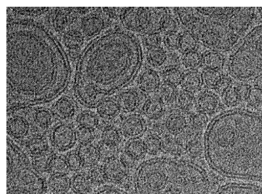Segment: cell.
<instances>
[{"mask_svg":"<svg viewBox=\"0 0 262 194\" xmlns=\"http://www.w3.org/2000/svg\"><path fill=\"white\" fill-rule=\"evenodd\" d=\"M82 54L89 63L79 61L74 89L79 101L93 107L107 95L118 92L132 81L143 62L139 39L130 32L117 29L98 36Z\"/></svg>","mask_w":262,"mask_h":194,"instance_id":"cell-1","label":"cell"},{"mask_svg":"<svg viewBox=\"0 0 262 194\" xmlns=\"http://www.w3.org/2000/svg\"><path fill=\"white\" fill-rule=\"evenodd\" d=\"M205 153L220 175L262 182V115L246 110L222 113L206 131Z\"/></svg>","mask_w":262,"mask_h":194,"instance_id":"cell-2","label":"cell"},{"mask_svg":"<svg viewBox=\"0 0 262 194\" xmlns=\"http://www.w3.org/2000/svg\"><path fill=\"white\" fill-rule=\"evenodd\" d=\"M137 194H209L208 174L196 164L180 159H150L139 166L134 177Z\"/></svg>","mask_w":262,"mask_h":194,"instance_id":"cell-3","label":"cell"},{"mask_svg":"<svg viewBox=\"0 0 262 194\" xmlns=\"http://www.w3.org/2000/svg\"><path fill=\"white\" fill-rule=\"evenodd\" d=\"M255 17L254 8H215L209 16L196 17L191 27L205 46L228 52L237 45Z\"/></svg>","mask_w":262,"mask_h":194,"instance_id":"cell-4","label":"cell"},{"mask_svg":"<svg viewBox=\"0 0 262 194\" xmlns=\"http://www.w3.org/2000/svg\"><path fill=\"white\" fill-rule=\"evenodd\" d=\"M46 183L17 144L7 147V194H45Z\"/></svg>","mask_w":262,"mask_h":194,"instance_id":"cell-5","label":"cell"},{"mask_svg":"<svg viewBox=\"0 0 262 194\" xmlns=\"http://www.w3.org/2000/svg\"><path fill=\"white\" fill-rule=\"evenodd\" d=\"M230 76L239 81L255 79L262 74V24L246 35L229 59Z\"/></svg>","mask_w":262,"mask_h":194,"instance_id":"cell-6","label":"cell"},{"mask_svg":"<svg viewBox=\"0 0 262 194\" xmlns=\"http://www.w3.org/2000/svg\"><path fill=\"white\" fill-rule=\"evenodd\" d=\"M120 19L129 32L141 33L150 27L152 14L149 8H126L120 13Z\"/></svg>","mask_w":262,"mask_h":194,"instance_id":"cell-7","label":"cell"},{"mask_svg":"<svg viewBox=\"0 0 262 194\" xmlns=\"http://www.w3.org/2000/svg\"><path fill=\"white\" fill-rule=\"evenodd\" d=\"M50 141L58 152H67L73 148L77 141L76 131L69 124H58L52 129Z\"/></svg>","mask_w":262,"mask_h":194,"instance_id":"cell-8","label":"cell"},{"mask_svg":"<svg viewBox=\"0 0 262 194\" xmlns=\"http://www.w3.org/2000/svg\"><path fill=\"white\" fill-rule=\"evenodd\" d=\"M102 168L105 180L113 183L124 180L128 172L127 163L123 159L114 156L106 159Z\"/></svg>","mask_w":262,"mask_h":194,"instance_id":"cell-9","label":"cell"},{"mask_svg":"<svg viewBox=\"0 0 262 194\" xmlns=\"http://www.w3.org/2000/svg\"><path fill=\"white\" fill-rule=\"evenodd\" d=\"M78 12L73 8H57L52 15V25L55 31L64 34L77 19Z\"/></svg>","mask_w":262,"mask_h":194,"instance_id":"cell-10","label":"cell"},{"mask_svg":"<svg viewBox=\"0 0 262 194\" xmlns=\"http://www.w3.org/2000/svg\"><path fill=\"white\" fill-rule=\"evenodd\" d=\"M146 129L147 123L144 119L137 114H133L124 119L120 131L124 136L133 140L142 136Z\"/></svg>","mask_w":262,"mask_h":194,"instance_id":"cell-11","label":"cell"},{"mask_svg":"<svg viewBox=\"0 0 262 194\" xmlns=\"http://www.w3.org/2000/svg\"><path fill=\"white\" fill-rule=\"evenodd\" d=\"M161 85L160 75L152 68L145 69L138 79V88L145 94H152L158 91Z\"/></svg>","mask_w":262,"mask_h":194,"instance_id":"cell-12","label":"cell"},{"mask_svg":"<svg viewBox=\"0 0 262 194\" xmlns=\"http://www.w3.org/2000/svg\"><path fill=\"white\" fill-rule=\"evenodd\" d=\"M105 27L103 17L97 13L90 14L84 16L80 22V31L84 37H98Z\"/></svg>","mask_w":262,"mask_h":194,"instance_id":"cell-13","label":"cell"},{"mask_svg":"<svg viewBox=\"0 0 262 194\" xmlns=\"http://www.w3.org/2000/svg\"><path fill=\"white\" fill-rule=\"evenodd\" d=\"M78 106L76 102L71 97L63 96L58 99L53 106L55 115L60 120H71L76 114Z\"/></svg>","mask_w":262,"mask_h":194,"instance_id":"cell-14","label":"cell"},{"mask_svg":"<svg viewBox=\"0 0 262 194\" xmlns=\"http://www.w3.org/2000/svg\"><path fill=\"white\" fill-rule=\"evenodd\" d=\"M30 131V126L26 118L14 116L7 120V133L12 138L20 140L26 137Z\"/></svg>","mask_w":262,"mask_h":194,"instance_id":"cell-15","label":"cell"},{"mask_svg":"<svg viewBox=\"0 0 262 194\" xmlns=\"http://www.w3.org/2000/svg\"><path fill=\"white\" fill-rule=\"evenodd\" d=\"M116 101L121 111L131 113L137 110L140 106V98L137 91L133 89H126L118 94Z\"/></svg>","mask_w":262,"mask_h":194,"instance_id":"cell-16","label":"cell"},{"mask_svg":"<svg viewBox=\"0 0 262 194\" xmlns=\"http://www.w3.org/2000/svg\"><path fill=\"white\" fill-rule=\"evenodd\" d=\"M215 194H262V186L252 183H230L221 186Z\"/></svg>","mask_w":262,"mask_h":194,"instance_id":"cell-17","label":"cell"},{"mask_svg":"<svg viewBox=\"0 0 262 194\" xmlns=\"http://www.w3.org/2000/svg\"><path fill=\"white\" fill-rule=\"evenodd\" d=\"M195 104L200 112L207 114L217 111L221 106V101L215 93L204 91L196 98Z\"/></svg>","mask_w":262,"mask_h":194,"instance_id":"cell-18","label":"cell"},{"mask_svg":"<svg viewBox=\"0 0 262 194\" xmlns=\"http://www.w3.org/2000/svg\"><path fill=\"white\" fill-rule=\"evenodd\" d=\"M77 153L83 163V167L92 168L97 166L101 156L98 147L93 144L80 145Z\"/></svg>","mask_w":262,"mask_h":194,"instance_id":"cell-19","label":"cell"},{"mask_svg":"<svg viewBox=\"0 0 262 194\" xmlns=\"http://www.w3.org/2000/svg\"><path fill=\"white\" fill-rule=\"evenodd\" d=\"M180 86L185 92L193 94L199 92L203 86L201 74L196 70L183 72Z\"/></svg>","mask_w":262,"mask_h":194,"instance_id":"cell-20","label":"cell"},{"mask_svg":"<svg viewBox=\"0 0 262 194\" xmlns=\"http://www.w3.org/2000/svg\"><path fill=\"white\" fill-rule=\"evenodd\" d=\"M188 126V119L185 114L179 112H173L169 114L165 121V127L172 135L182 134Z\"/></svg>","mask_w":262,"mask_h":194,"instance_id":"cell-21","label":"cell"},{"mask_svg":"<svg viewBox=\"0 0 262 194\" xmlns=\"http://www.w3.org/2000/svg\"><path fill=\"white\" fill-rule=\"evenodd\" d=\"M203 86L210 89H215L221 91L230 84V83L226 82L225 79L223 74L218 70H211V69H205L201 74Z\"/></svg>","mask_w":262,"mask_h":194,"instance_id":"cell-22","label":"cell"},{"mask_svg":"<svg viewBox=\"0 0 262 194\" xmlns=\"http://www.w3.org/2000/svg\"><path fill=\"white\" fill-rule=\"evenodd\" d=\"M27 152L33 157L43 155L49 152V142L46 137L36 134L28 139L25 143Z\"/></svg>","mask_w":262,"mask_h":194,"instance_id":"cell-23","label":"cell"},{"mask_svg":"<svg viewBox=\"0 0 262 194\" xmlns=\"http://www.w3.org/2000/svg\"><path fill=\"white\" fill-rule=\"evenodd\" d=\"M96 107L98 115L104 120H113L121 112L117 102L110 98L104 99Z\"/></svg>","mask_w":262,"mask_h":194,"instance_id":"cell-24","label":"cell"},{"mask_svg":"<svg viewBox=\"0 0 262 194\" xmlns=\"http://www.w3.org/2000/svg\"><path fill=\"white\" fill-rule=\"evenodd\" d=\"M164 106L159 98H150L143 103L142 112L150 120H158L163 115Z\"/></svg>","mask_w":262,"mask_h":194,"instance_id":"cell-25","label":"cell"},{"mask_svg":"<svg viewBox=\"0 0 262 194\" xmlns=\"http://www.w3.org/2000/svg\"><path fill=\"white\" fill-rule=\"evenodd\" d=\"M224 65V58L219 52L209 50L201 55V66L205 69L220 71Z\"/></svg>","mask_w":262,"mask_h":194,"instance_id":"cell-26","label":"cell"},{"mask_svg":"<svg viewBox=\"0 0 262 194\" xmlns=\"http://www.w3.org/2000/svg\"><path fill=\"white\" fill-rule=\"evenodd\" d=\"M48 186L54 194H68L72 188V180L67 175L51 176Z\"/></svg>","mask_w":262,"mask_h":194,"instance_id":"cell-27","label":"cell"},{"mask_svg":"<svg viewBox=\"0 0 262 194\" xmlns=\"http://www.w3.org/2000/svg\"><path fill=\"white\" fill-rule=\"evenodd\" d=\"M84 38L80 30L72 28L63 34V42L68 49L77 51L83 45Z\"/></svg>","mask_w":262,"mask_h":194,"instance_id":"cell-28","label":"cell"},{"mask_svg":"<svg viewBox=\"0 0 262 194\" xmlns=\"http://www.w3.org/2000/svg\"><path fill=\"white\" fill-rule=\"evenodd\" d=\"M93 185L88 173H78L72 179L73 190L80 193H88L92 190Z\"/></svg>","mask_w":262,"mask_h":194,"instance_id":"cell-29","label":"cell"},{"mask_svg":"<svg viewBox=\"0 0 262 194\" xmlns=\"http://www.w3.org/2000/svg\"><path fill=\"white\" fill-rule=\"evenodd\" d=\"M69 171L67 159L53 154L50 161L48 173L51 176H63L67 175Z\"/></svg>","mask_w":262,"mask_h":194,"instance_id":"cell-30","label":"cell"},{"mask_svg":"<svg viewBox=\"0 0 262 194\" xmlns=\"http://www.w3.org/2000/svg\"><path fill=\"white\" fill-rule=\"evenodd\" d=\"M122 132L113 126L105 127L101 134L102 143L111 148H115L122 140Z\"/></svg>","mask_w":262,"mask_h":194,"instance_id":"cell-31","label":"cell"},{"mask_svg":"<svg viewBox=\"0 0 262 194\" xmlns=\"http://www.w3.org/2000/svg\"><path fill=\"white\" fill-rule=\"evenodd\" d=\"M167 54L161 46L148 48L147 59L150 65L154 68L163 66L167 61Z\"/></svg>","mask_w":262,"mask_h":194,"instance_id":"cell-32","label":"cell"},{"mask_svg":"<svg viewBox=\"0 0 262 194\" xmlns=\"http://www.w3.org/2000/svg\"><path fill=\"white\" fill-rule=\"evenodd\" d=\"M221 95L224 103L228 107L237 106L243 101L236 86L231 84L221 91Z\"/></svg>","mask_w":262,"mask_h":194,"instance_id":"cell-33","label":"cell"},{"mask_svg":"<svg viewBox=\"0 0 262 194\" xmlns=\"http://www.w3.org/2000/svg\"><path fill=\"white\" fill-rule=\"evenodd\" d=\"M125 151L126 154L134 160H138V159L142 158L147 152L144 142L140 141L138 139L130 140L126 144Z\"/></svg>","mask_w":262,"mask_h":194,"instance_id":"cell-34","label":"cell"},{"mask_svg":"<svg viewBox=\"0 0 262 194\" xmlns=\"http://www.w3.org/2000/svg\"><path fill=\"white\" fill-rule=\"evenodd\" d=\"M98 116L97 114L92 111H83L78 114L76 117V122L79 127L95 130L98 128L99 124Z\"/></svg>","mask_w":262,"mask_h":194,"instance_id":"cell-35","label":"cell"},{"mask_svg":"<svg viewBox=\"0 0 262 194\" xmlns=\"http://www.w3.org/2000/svg\"><path fill=\"white\" fill-rule=\"evenodd\" d=\"M34 122L42 130H47L53 123V115L48 109L40 108L34 113Z\"/></svg>","mask_w":262,"mask_h":194,"instance_id":"cell-36","label":"cell"},{"mask_svg":"<svg viewBox=\"0 0 262 194\" xmlns=\"http://www.w3.org/2000/svg\"><path fill=\"white\" fill-rule=\"evenodd\" d=\"M199 39L192 32H184L180 35L179 51L183 53L195 51Z\"/></svg>","mask_w":262,"mask_h":194,"instance_id":"cell-37","label":"cell"},{"mask_svg":"<svg viewBox=\"0 0 262 194\" xmlns=\"http://www.w3.org/2000/svg\"><path fill=\"white\" fill-rule=\"evenodd\" d=\"M183 76V72L178 67L174 66L166 68L161 72V77L164 83L176 87L180 85Z\"/></svg>","mask_w":262,"mask_h":194,"instance_id":"cell-38","label":"cell"},{"mask_svg":"<svg viewBox=\"0 0 262 194\" xmlns=\"http://www.w3.org/2000/svg\"><path fill=\"white\" fill-rule=\"evenodd\" d=\"M181 62L188 70H196L201 66V55L195 51L183 53Z\"/></svg>","mask_w":262,"mask_h":194,"instance_id":"cell-39","label":"cell"},{"mask_svg":"<svg viewBox=\"0 0 262 194\" xmlns=\"http://www.w3.org/2000/svg\"><path fill=\"white\" fill-rule=\"evenodd\" d=\"M158 92L159 98L164 105H170L176 103V98L178 95L176 87L164 83L161 84Z\"/></svg>","mask_w":262,"mask_h":194,"instance_id":"cell-40","label":"cell"},{"mask_svg":"<svg viewBox=\"0 0 262 194\" xmlns=\"http://www.w3.org/2000/svg\"><path fill=\"white\" fill-rule=\"evenodd\" d=\"M179 29V23L176 19L168 14H164L160 20V29L167 35L176 34Z\"/></svg>","mask_w":262,"mask_h":194,"instance_id":"cell-41","label":"cell"},{"mask_svg":"<svg viewBox=\"0 0 262 194\" xmlns=\"http://www.w3.org/2000/svg\"><path fill=\"white\" fill-rule=\"evenodd\" d=\"M53 155L52 152H48L43 155L33 157L32 163L37 172L39 174L48 173L50 160Z\"/></svg>","mask_w":262,"mask_h":194,"instance_id":"cell-42","label":"cell"},{"mask_svg":"<svg viewBox=\"0 0 262 194\" xmlns=\"http://www.w3.org/2000/svg\"><path fill=\"white\" fill-rule=\"evenodd\" d=\"M176 104L181 110L190 111L195 104L194 94L185 91L181 92L176 98Z\"/></svg>","mask_w":262,"mask_h":194,"instance_id":"cell-43","label":"cell"},{"mask_svg":"<svg viewBox=\"0 0 262 194\" xmlns=\"http://www.w3.org/2000/svg\"><path fill=\"white\" fill-rule=\"evenodd\" d=\"M77 140L80 145L92 144L95 138V130L78 126L76 130Z\"/></svg>","mask_w":262,"mask_h":194,"instance_id":"cell-44","label":"cell"},{"mask_svg":"<svg viewBox=\"0 0 262 194\" xmlns=\"http://www.w3.org/2000/svg\"><path fill=\"white\" fill-rule=\"evenodd\" d=\"M245 102L250 108L258 109L262 107V89L255 87L251 88Z\"/></svg>","mask_w":262,"mask_h":194,"instance_id":"cell-45","label":"cell"},{"mask_svg":"<svg viewBox=\"0 0 262 194\" xmlns=\"http://www.w3.org/2000/svg\"><path fill=\"white\" fill-rule=\"evenodd\" d=\"M176 11L179 20L185 27H191L193 23L196 16L193 10L191 8H177Z\"/></svg>","mask_w":262,"mask_h":194,"instance_id":"cell-46","label":"cell"},{"mask_svg":"<svg viewBox=\"0 0 262 194\" xmlns=\"http://www.w3.org/2000/svg\"><path fill=\"white\" fill-rule=\"evenodd\" d=\"M67 161L70 171L78 172L81 170L83 163L77 152H71L68 154Z\"/></svg>","mask_w":262,"mask_h":194,"instance_id":"cell-47","label":"cell"},{"mask_svg":"<svg viewBox=\"0 0 262 194\" xmlns=\"http://www.w3.org/2000/svg\"><path fill=\"white\" fill-rule=\"evenodd\" d=\"M145 146L147 151L151 153H156L160 150L161 148V142L157 136L150 134L146 137L144 141Z\"/></svg>","mask_w":262,"mask_h":194,"instance_id":"cell-48","label":"cell"},{"mask_svg":"<svg viewBox=\"0 0 262 194\" xmlns=\"http://www.w3.org/2000/svg\"><path fill=\"white\" fill-rule=\"evenodd\" d=\"M145 46L148 48L160 46L162 38L158 33H148L144 37Z\"/></svg>","mask_w":262,"mask_h":194,"instance_id":"cell-49","label":"cell"},{"mask_svg":"<svg viewBox=\"0 0 262 194\" xmlns=\"http://www.w3.org/2000/svg\"><path fill=\"white\" fill-rule=\"evenodd\" d=\"M91 180H92L93 185H98L105 180L102 168L97 166L90 168V171L88 173Z\"/></svg>","mask_w":262,"mask_h":194,"instance_id":"cell-50","label":"cell"},{"mask_svg":"<svg viewBox=\"0 0 262 194\" xmlns=\"http://www.w3.org/2000/svg\"><path fill=\"white\" fill-rule=\"evenodd\" d=\"M180 36L177 34L167 35L164 38V44L169 51H175L179 48Z\"/></svg>","mask_w":262,"mask_h":194,"instance_id":"cell-51","label":"cell"},{"mask_svg":"<svg viewBox=\"0 0 262 194\" xmlns=\"http://www.w3.org/2000/svg\"><path fill=\"white\" fill-rule=\"evenodd\" d=\"M13 11H16L17 13L29 15V16H36V15L41 14L43 12L47 11V8H13Z\"/></svg>","mask_w":262,"mask_h":194,"instance_id":"cell-52","label":"cell"},{"mask_svg":"<svg viewBox=\"0 0 262 194\" xmlns=\"http://www.w3.org/2000/svg\"><path fill=\"white\" fill-rule=\"evenodd\" d=\"M208 120L206 114L199 112L193 114L191 117V122L193 126L196 128H202Z\"/></svg>","mask_w":262,"mask_h":194,"instance_id":"cell-53","label":"cell"},{"mask_svg":"<svg viewBox=\"0 0 262 194\" xmlns=\"http://www.w3.org/2000/svg\"><path fill=\"white\" fill-rule=\"evenodd\" d=\"M93 194H127L119 189L113 187H103L98 189Z\"/></svg>","mask_w":262,"mask_h":194,"instance_id":"cell-54","label":"cell"},{"mask_svg":"<svg viewBox=\"0 0 262 194\" xmlns=\"http://www.w3.org/2000/svg\"><path fill=\"white\" fill-rule=\"evenodd\" d=\"M236 88H237L238 91L240 94L242 100H243V101H245L251 87L248 85V84H239L238 86H236Z\"/></svg>","mask_w":262,"mask_h":194,"instance_id":"cell-55","label":"cell"},{"mask_svg":"<svg viewBox=\"0 0 262 194\" xmlns=\"http://www.w3.org/2000/svg\"><path fill=\"white\" fill-rule=\"evenodd\" d=\"M255 87L262 89V74L254 79Z\"/></svg>","mask_w":262,"mask_h":194,"instance_id":"cell-56","label":"cell"},{"mask_svg":"<svg viewBox=\"0 0 262 194\" xmlns=\"http://www.w3.org/2000/svg\"><path fill=\"white\" fill-rule=\"evenodd\" d=\"M68 194H82V193H78V192H75L73 190L72 192H70V193H69Z\"/></svg>","mask_w":262,"mask_h":194,"instance_id":"cell-57","label":"cell"},{"mask_svg":"<svg viewBox=\"0 0 262 194\" xmlns=\"http://www.w3.org/2000/svg\"><path fill=\"white\" fill-rule=\"evenodd\" d=\"M258 11H259V13L262 16V8H258Z\"/></svg>","mask_w":262,"mask_h":194,"instance_id":"cell-58","label":"cell"}]
</instances>
